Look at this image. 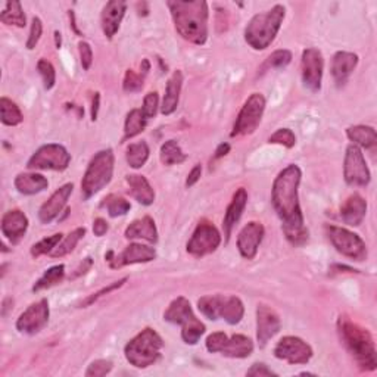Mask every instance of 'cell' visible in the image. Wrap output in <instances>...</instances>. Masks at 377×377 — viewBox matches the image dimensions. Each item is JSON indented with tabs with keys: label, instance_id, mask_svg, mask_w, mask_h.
Returning a JSON list of instances; mask_svg holds the SVG:
<instances>
[{
	"label": "cell",
	"instance_id": "cell-1",
	"mask_svg": "<svg viewBox=\"0 0 377 377\" xmlns=\"http://www.w3.org/2000/svg\"><path fill=\"white\" fill-rule=\"evenodd\" d=\"M302 171L291 164L279 172L272 189V204L282 220V230L286 240L294 247H304L308 242L309 232L305 226L304 214L299 205V185Z\"/></svg>",
	"mask_w": 377,
	"mask_h": 377
},
{
	"label": "cell",
	"instance_id": "cell-2",
	"mask_svg": "<svg viewBox=\"0 0 377 377\" xmlns=\"http://www.w3.org/2000/svg\"><path fill=\"white\" fill-rule=\"evenodd\" d=\"M168 8L174 21L177 33L185 40L202 46L208 38V4L204 0L195 2H183L172 0L168 2Z\"/></svg>",
	"mask_w": 377,
	"mask_h": 377
},
{
	"label": "cell",
	"instance_id": "cell-3",
	"mask_svg": "<svg viewBox=\"0 0 377 377\" xmlns=\"http://www.w3.org/2000/svg\"><path fill=\"white\" fill-rule=\"evenodd\" d=\"M338 331L341 341L351 352L358 367L364 371H373L377 367L376 346L370 331L351 319L342 316L338 320Z\"/></svg>",
	"mask_w": 377,
	"mask_h": 377
},
{
	"label": "cell",
	"instance_id": "cell-4",
	"mask_svg": "<svg viewBox=\"0 0 377 377\" xmlns=\"http://www.w3.org/2000/svg\"><path fill=\"white\" fill-rule=\"evenodd\" d=\"M284 16L286 9L283 5H276L269 11L254 15L245 29V41L255 51H265L280 31Z\"/></svg>",
	"mask_w": 377,
	"mask_h": 377
},
{
	"label": "cell",
	"instance_id": "cell-5",
	"mask_svg": "<svg viewBox=\"0 0 377 377\" xmlns=\"http://www.w3.org/2000/svg\"><path fill=\"white\" fill-rule=\"evenodd\" d=\"M162 348L164 341L158 331L146 327L125 345L124 356L133 367L148 368L155 363H158L162 356Z\"/></svg>",
	"mask_w": 377,
	"mask_h": 377
},
{
	"label": "cell",
	"instance_id": "cell-6",
	"mask_svg": "<svg viewBox=\"0 0 377 377\" xmlns=\"http://www.w3.org/2000/svg\"><path fill=\"white\" fill-rule=\"evenodd\" d=\"M115 157L113 149L99 150L88 164L81 180V193L84 199H91L113 180Z\"/></svg>",
	"mask_w": 377,
	"mask_h": 377
},
{
	"label": "cell",
	"instance_id": "cell-7",
	"mask_svg": "<svg viewBox=\"0 0 377 377\" xmlns=\"http://www.w3.org/2000/svg\"><path fill=\"white\" fill-rule=\"evenodd\" d=\"M164 320L182 326V339L187 345H196L207 330L205 324L195 316L190 302L185 296L175 298L168 305L164 313Z\"/></svg>",
	"mask_w": 377,
	"mask_h": 377
},
{
	"label": "cell",
	"instance_id": "cell-8",
	"mask_svg": "<svg viewBox=\"0 0 377 377\" xmlns=\"http://www.w3.org/2000/svg\"><path fill=\"white\" fill-rule=\"evenodd\" d=\"M197 308L210 320H224L234 326L245 316V305L234 295H207L197 301Z\"/></svg>",
	"mask_w": 377,
	"mask_h": 377
},
{
	"label": "cell",
	"instance_id": "cell-9",
	"mask_svg": "<svg viewBox=\"0 0 377 377\" xmlns=\"http://www.w3.org/2000/svg\"><path fill=\"white\" fill-rule=\"evenodd\" d=\"M326 233L334 248L344 257L358 262L367 259L366 242L357 233L338 226H326Z\"/></svg>",
	"mask_w": 377,
	"mask_h": 377
},
{
	"label": "cell",
	"instance_id": "cell-10",
	"mask_svg": "<svg viewBox=\"0 0 377 377\" xmlns=\"http://www.w3.org/2000/svg\"><path fill=\"white\" fill-rule=\"evenodd\" d=\"M265 109V98L261 93H252L243 103L240 113L234 121L232 138L249 136L258 128Z\"/></svg>",
	"mask_w": 377,
	"mask_h": 377
},
{
	"label": "cell",
	"instance_id": "cell-11",
	"mask_svg": "<svg viewBox=\"0 0 377 377\" xmlns=\"http://www.w3.org/2000/svg\"><path fill=\"white\" fill-rule=\"evenodd\" d=\"M71 162V155L59 143H48L40 146L27 162L30 170L63 171Z\"/></svg>",
	"mask_w": 377,
	"mask_h": 377
},
{
	"label": "cell",
	"instance_id": "cell-12",
	"mask_svg": "<svg viewBox=\"0 0 377 377\" xmlns=\"http://www.w3.org/2000/svg\"><path fill=\"white\" fill-rule=\"evenodd\" d=\"M221 243V234L218 229L207 220L199 223L187 242L186 251L195 258H202L215 252Z\"/></svg>",
	"mask_w": 377,
	"mask_h": 377
},
{
	"label": "cell",
	"instance_id": "cell-13",
	"mask_svg": "<svg viewBox=\"0 0 377 377\" xmlns=\"http://www.w3.org/2000/svg\"><path fill=\"white\" fill-rule=\"evenodd\" d=\"M344 179L346 185L356 187H366L371 180V174L367 167L364 153L361 148L356 145H349L346 148L344 161Z\"/></svg>",
	"mask_w": 377,
	"mask_h": 377
},
{
	"label": "cell",
	"instance_id": "cell-14",
	"mask_svg": "<svg viewBox=\"0 0 377 377\" xmlns=\"http://www.w3.org/2000/svg\"><path fill=\"white\" fill-rule=\"evenodd\" d=\"M274 357L292 366L306 364L313 358V348L298 336H284L274 348Z\"/></svg>",
	"mask_w": 377,
	"mask_h": 377
},
{
	"label": "cell",
	"instance_id": "cell-15",
	"mask_svg": "<svg viewBox=\"0 0 377 377\" xmlns=\"http://www.w3.org/2000/svg\"><path fill=\"white\" fill-rule=\"evenodd\" d=\"M49 302L48 299H40L31 304L16 320L18 331L24 335H36L49 323Z\"/></svg>",
	"mask_w": 377,
	"mask_h": 377
},
{
	"label": "cell",
	"instance_id": "cell-16",
	"mask_svg": "<svg viewBox=\"0 0 377 377\" xmlns=\"http://www.w3.org/2000/svg\"><path fill=\"white\" fill-rule=\"evenodd\" d=\"M302 70V81L306 88L311 92H319L321 88L323 81V70H324V59L319 49L308 48L302 52L301 61Z\"/></svg>",
	"mask_w": 377,
	"mask_h": 377
},
{
	"label": "cell",
	"instance_id": "cell-17",
	"mask_svg": "<svg viewBox=\"0 0 377 377\" xmlns=\"http://www.w3.org/2000/svg\"><path fill=\"white\" fill-rule=\"evenodd\" d=\"M106 261L110 269H123L125 265L133 264H142V262H150L157 258V251L152 247L142 245V243H130V245L120 254L109 252L106 257Z\"/></svg>",
	"mask_w": 377,
	"mask_h": 377
},
{
	"label": "cell",
	"instance_id": "cell-18",
	"mask_svg": "<svg viewBox=\"0 0 377 377\" xmlns=\"http://www.w3.org/2000/svg\"><path fill=\"white\" fill-rule=\"evenodd\" d=\"M282 327L279 314L274 309L265 304H259L257 308V339L261 348L273 339Z\"/></svg>",
	"mask_w": 377,
	"mask_h": 377
},
{
	"label": "cell",
	"instance_id": "cell-19",
	"mask_svg": "<svg viewBox=\"0 0 377 377\" xmlns=\"http://www.w3.org/2000/svg\"><path fill=\"white\" fill-rule=\"evenodd\" d=\"M265 229L258 221H251L239 232L237 249L245 259H254L258 254V248L264 239Z\"/></svg>",
	"mask_w": 377,
	"mask_h": 377
},
{
	"label": "cell",
	"instance_id": "cell-20",
	"mask_svg": "<svg viewBox=\"0 0 377 377\" xmlns=\"http://www.w3.org/2000/svg\"><path fill=\"white\" fill-rule=\"evenodd\" d=\"M73 190H74V185L66 183L62 187H59L56 192H53L48 201L40 207L38 220L43 224H49L55 218L59 217V214L66 207V202H68L70 196L73 195Z\"/></svg>",
	"mask_w": 377,
	"mask_h": 377
},
{
	"label": "cell",
	"instance_id": "cell-21",
	"mask_svg": "<svg viewBox=\"0 0 377 377\" xmlns=\"http://www.w3.org/2000/svg\"><path fill=\"white\" fill-rule=\"evenodd\" d=\"M0 229H2V234L12 243V245H18L27 233L29 218L19 210H11L2 217Z\"/></svg>",
	"mask_w": 377,
	"mask_h": 377
},
{
	"label": "cell",
	"instance_id": "cell-22",
	"mask_svg": "<svg viewBox=\"0 0 377 377\" xmlns=\"http://www.w3.org/2000/svg\"><path fill=\"white\" fill-rule=\"evenodd\" d=\"M127 4L123 0H110L102 11L100 22H102V31L110 40L118 33L121 21L125 15Z\"/></svg>",
	"mask_w": 377,
	"mask_h": 377
},
{
	"label": "cell",
	"instance_id": "cell-23",
	"mask_svg": "<svg viewBox=\"0 0 377 377\" xmlns=\"http://www.w3.org/2000/svg\"><path fill=\"white\" fill-rule=\"evenodd\" d=\"M358 65V55L352 52H338L335 53L334 59H331V76H334L335 83L338 87L344 86L353 70Z\"/></svg>",
	"mask_w": 377,
	"mask_h": 377
},
{
	"label": "cell",
	"instance_id": "cell-24",
	"mask_svg": "<svg viewBox=\"0 0 377 377\" xmlns=\"http://www.w3.org/2000/svg\"><path fill=\"white\" fill-rule=\"evenodd\" d=\"M366 214H367V201L358 193L351 195L341 207V217L344 220V223L352 227L360 226L363 223V220L366 218Z\"/></svg>",
	"mask_w": 377,
	"mask_h": 377
},
{
	"label": "cell",
	"instance_id": "cell-25",
	"mask_svg": "<svg viewBox=\"0 0 377 377\" xmlns=\"http://www.w3.org/2000/svg\"><path fill=\"white\" fill-rule=\"evenodd\" d=\"M218 352L229 358H248L254 352V342L245 335H233L232 338L226 335Z\"/></svg>",
	"mask_w": 377,
	"mask_h": 377
},
{
	"label": "cell",
	"instance_id": "cell-26",
	"mask_svg": "<svg viewBox=\"0 0 377 377\" xmlns=\"http://www.w3.org/2000/svg\"><path fill=\"white\" fill-rule=\"evenodd\" d=\"M247 205H248V192H247V189L240 187L233 195V199H232L230 205L227 207V211H226V215H224V220H223V229H224L226 240L230 239L232 230L236 226L237 221L240 220V217H242L243 211H245Z\"/></svg>",
	"mask_w": 377,
	"mask_h": 377
},
{
	"label": "cell",
	"instance_id": "cell-27",
	"mask_svg": "<svg viewBox=\"0 0 377 377\" xmlns=\"http://www.w3.org/2000/svg\"><path fill=\"white\" fill-rule=\"evenodd\" d=\"M125 237L128 240H145L148 243L158 242V230L155 226L153 218L149 215L133 221V223L125 229Z\"/></svg>",
	"mask_w": 377,
	"mask_h": 377
},
{
	"label": "cell",
	"instance_id": "cell-28",
	"mask_svg": "<svg viewBox=\"0 0 377 377\" xmlns=\"http://www.w3.org/2000/svg\"><path fill=\"white\" fill-rule=\"evenodd\" d=\"M131 196L145 207H149L155 201V190L145 175L130 174L125 177Z\"/></svg>",
	"mask_w": 377,
	"mask_h": 377
},
{
	"label": "cell",
	"instance_id": "cell-29",
	"mask_svg": "<svg viewBox=\"0 0 377 377\" xmlns=\"http://www.w3.org/2000/svg\"><path fill=\"white\" fill-rule=\"evenodd\" d=\"M15 189L21 195H37L49 187V182L44 175L38 172H21L15 177Z\"/></svg>",
	"mask_w": 377,
	"mask_h": 377
},
{
	"label": "cell",
	"instance_id": "cell-30",
	"mask_svg": "<svg viewBox=\"0 0 377 377\" xmlns=\"http://www.w3.org/2000/svg\"><path fill=\"white\" fill-rule=\"evenodd\" d=\"M182 87H183V73L175 71L167 83L165 96H164L162 106H161V113L164 115H171L175 113L177 106H179Z\"/></svg>",
	"mask_w": 377,
	"mask_h": 377
},
{
	"label": "cell",
	"instance_id": "cell-31",
	"mask_svg": "<svg viewBox=\"0 0 377 377\" xmlns=\"http://www.w3.org/2000/svg\"><path fill=\"white\" fill-rule=\"evenodd\" d=\"M346 136L352 142V145H356L358 148H366V149H374L377 145V136L374 127L370 125H352L346 128Z\"/></svg>",
	"mask_w": 377,
	"mask_h": 377
},
{
	"label": "cell",
	"instance_id": "cell-32",
	"mask_svg": "<svg viewBox=\"0 0 377 377\" xmlns=\"http://www.w3.org/2000/svg\"><path fill=\"white\" fill-rule=\"evenodd\" d=\"M146 123H148V118L143 115L142 109H131L127 114V118L124 123V139L123 140H128V139L139 136L142 131H145Z\"/></svg>",
	"mask_w": 377,
	"mask_h": 377
},
{
	"label": "cell",
	"instance_id": "cell-33",
	"mask_svg": "<svg viewBox=\"0 0 377 377\" xmlns=\"http://www.w3.org/2000/svg\"><path fill=\"white\" fill-rule=\"evenodd\" d=\"M0 21L6 26H15L18 29H24L27 26V18L19 2H8L5 9L0 14Z\"/></svg>",
	"mask_w": 377,
	"mask_h": 377
},
{
	"label": "cell",
	"instance_id": "cell-34",
	"mask_svg": "<svg viewBox=\"0 0 377 377\" xmlns=\"http://www.w3.org/2000/svg\"><path fill=\"white\" fill-rule=\"evenodd\" d=\"M160 158H161L164 165L171 167V165H179V164L185 162L187 160V155L182 150L179 142H177V140H167L161 146Z\"/></svg>",
	"mask_w": 377,
	"mask_h": 377
},
{
	"label": "cell",
	"instance_id": "cell-35",
	"mask_svg": "<svg viewBox=\"0 0 377 377\" xmlns=\"http://www.w3.org/2000/svg\"><path fill=\"white\" fill-rule=\"evenodd\" d=\"M149 146L146 142H138V143H131L128 145L127 150H125V160H127V164L131 167V168H142L148 160H149Z\"/></svg>",
	"mask_w": 377,
	"mask_h": 377
},
{
	"label": "cell",
	"instance_id": "cell-36",
	"mask_svg": "<svg viewBox=\"0 0 377 377\" xmlns=\"http://www.w3.org/2000/svg\"><path fill=\"white\" fill-rule=\"evenodd\" d=\"M84 234H86V229L84 227H78V229L73 230L71 233H68V234L65 236V239H62L58 243V247L51 252V257L52 258H62L65 255L71 254L76 249L77 243L84 237Z\"/></svg>",
	"mask_w": 377,
	"mask_h": 377
},
{
	"label": "cell",
	"instance_id": "cell-37",
	"mask_svg": "<svg viewBox=\"0 0 377 377\" xmlns=\"http://www.w3.org/2000/svg\"><path fill=\"white\" fill-rule=\"evenodd\" d=\"M0 120H2V124L5 125L15 127L22 123L24 117H22L21 109L15 102L8 98H2L0 99Z\"/></svg>",
	"mask_w": 377,
	"mask_h": 377
},
{
	"label": "cell",
	"instance_id": "cell-38",
	"mask_svg": "<svg viewBox=\"0 0 377 377\" xmlns=\"http://www.w3.org/2000/svg\"><path fill=\"white\" fill-rule=\"evenodd\" d=\"M65 277V265L59 264V265H53L49 270L44 272V274L36 282V284L33 286V292H40L44 289H49V287L61 283Z\"/></svg>",
	"mask_w": 377,
	"mask_h": 377
},
{
	"label": "cell",
	"instance_id": "cell-39",
	"mask_svg": "<svg viewBox=\"0 0 377 377\" xmlns=\"http://www.w3.org/2000/svg\"><path fill=\"white\" fill-rule=\"evenodd\" d=\"M103 207H106L109 217H113V218L123 217L131 210V204L127 201V199H124L121 196H115V195L108 196L105 199Z\"/></svg>",
	"mask_w": 377,
	"mask_h": 377
},
{
	"label": "cell",
	"instance_id": "cell-40",
	"mask_svg": "<svg viewBox=\"0 0 377 377\" xmlns=\"http://www.w3.org/2000/svg\"><path fill=\"white\" fill-rule=\"evenodd\" d=\"M62 236H63L62 233H55L49 237H44L40 242L34 243V245L31 247V255L34 258H38L41 255L51 254L58 247V243L62 240Z\"/></svg>",
	"mask_w": 377,
	"mask_h": 377
},
{
	"label": "cell",
	"instance_id": "cell-41",
	"mask_svg": "<svg viewBox=\"0 0 377 377\" xmlns=\"http://www.w3.org/2000/svg\"><path fill=\"white\" fill-rule=\"evenodd\" d=\"M292 61V53L291 51H286V49H280V51H276L273 52L267 61L264 62L262 65V71H267V70H272V68H284V66H287L291 63Z\"/></svg>",
	"mask_w": 377,
	"mask_h": 377
},
{
	"label": "cell",
	"instance_id": "cell-42",
	"mask_svg": "<svg viewBox=\"0 0 377 377\" xmlns=\"http://www.w3.org/2000/svg\"><path fill=\"white\" fill-rule=\"evenodd\" d=\"M37 71L43 78L44 88H46V91H51V88H53V86L56 83V71L53 68V65L48 59L41 58L37 62Z\"/></svg>",
	"mask_w": 377,
	"mask_h": 377
},
{
	"label": "cell",
	"instance_id": "cell-43",
	"mask_svg": "<svg viewBox=\"0 0 377 377\" xmlns=\"http://www.w3.org/2000/svg\"><path fill=\"white\" fill-rule=\"evenodd\" d=\"M269 143L283 145L287 149H292L296 145V136L291 128H279L274 135L269 138Z\"/></svg>",
	"mask_w": 377,
	"mask_h": 377
},
{
	"label": "cell",
	"instance_id": "cell-44",
	"mask_svg": "<svg viewBox=\"0 0 377 377\" xmlns=\"http://www.w3.org/2000/svg\"><path fill=\"white\" fill-rule=\"evenodd\" d=\"M145 76L143 73L138 74L136 71L133 70H127L125 76H124V83H123V88L128 93H135L142 91L143 87V81H145Z\"/></svg>",
	"mask_w": 377,
	"mask_h": 377
},
{
	"label": "cell",
	"instance_id": "cell-45",
	"mask_svg": "<svg viewBox=\"0 0 377 377\" xmlns=\"http://www.w3.org/2000/svg\"><path fill=\"white\" fill-rule=\"evenodd\" d=\"M113 367H114L113 361L96 360L91 366H88V368L86 370V376L87 377H103V376L113 371Z\"/></svg>",
	"mask_w": 377,
	"mask_h": 377
},
{
	"label": "cell",
	"instance_id": "cell-46",
	"mask_svg": "<svg viewBox=\"0 0 377 377\" xmlns=\"http://www.w3.org/2000/svg\"><path fill=\"white\" fill-rule=\"evenodd\" d=\"M158 106H160V96L157 92H149L145 99H143V106H142V113L143 115L150 120L158 113Z\"/></svg>",
	"mask_w": 377,
	"mask_h": 377
},
{
	"label": "cell",
	"instance_id": "cell-47",
	"mask_svg": "<svg viewBox=\"0 0 377 377\" xmlns=\"http://www.w3.org/2000/svg\"><path fill=\"white\" fill-rule=\"evenodd\" d=\"M41 34H43V22L40 18L34 16L31 21V29H30V34L27 38V49L29 51H33L37 46V43L41 38Z\"/></svg>",
	"mask_w": 377,
	"mask_h": 377
},
{
	"label": "cell",
	"instance_id": "cell-48",
	"mask_svg": "<svg viewBox=\"0 0 377 377\" xmlns=\"http://www.w3.org/2000/svg\"><path fill=\"white\" fill-rule=\"evenodd\" d=\"M128 279L127 277H124V279H121V280H118V282H114V283H110L109 286H105L103 287V289H100L99 292H96V294H93V295H91V296H88L84 302H81V306H88V305H91V304H93V302H96L99 298H102V296H105V295H108V294H110V292H114V291H117V289H120V287L127 282Z\"/></svg>",
	"mask_w": 377,
	"mask_h": 377
},
{
	"label": "cell",
	"instance_id": "cell-49",
	"mask_svg": "<svg viewBox=\"0 0 377 377\" xmlns=\"http://www.w3.org/2000/svg\"><path fill=\"white\" fill-rule=\"evenodd\" d=\"M78 51H80V59H81V66L84 71L91 70V66L93 63V51L92 46L87 41H80L78 43Z\"/></svg>",
	"mask_w": 377,
	"mask_h": 377
},
{
	"label": "cell",
	"instance_id": "cell-50",
	"mask_svg": "<svg viewBox=\"0 0 377 377\" xmlns=\"http://www.w3.org/2000/svg\"><path fill=\"white\" fill-rule=\"evenodd\" d=\"M248 376H254V377H264V376H277L276 371H273L272 368H269L267 364L264 363H255L252 364V367L247 371Z\"/></svg>",
	"mask_w": 377,
	"mask_h": 377
},
{
	"label": "cell",
	"instance_id": "cell-51",
	"mask_svg": "<svg viewBox=\"0 0 377 377\" xmlns=\"http://www.w3.org/2000/svg\"><path fill=\"white\" fill-rule=\"evenodd\" d=\"M201 175H202V167H201V164H196L192 168V171L189 172V175H187L186 186L187 187H192L193 185H196L199 182V179H201Z\"/></svg>",
	"mask_w": 377,
	"mask_h": 377
},
{
	"label": "cell",
	"instance_id": "cell-52",
	"mask_svg": "<svg viewBox=\"0 0 377 377\" xmlns=\"http://www.w3.org/2000/svg\"><path fill=\"white\" fill-rule=\"evenodd\" d=\"M92 265H93V259H92L91 257L86 258V259H83L81 264H80V267L76 269V272L73 273V276H70V279L73 280V279H77V277L81 276V274H86L88 270L92 269Z\"/></svg>",
	"mask_w": 377,
	"mask_h": 377
},
{
	"label": "cell",
	"instance_id": "cell-53",
	"mask_svg": "<svg viewBox=\"0 0 377 377\" xmlns=\"http://www.w3.org/2000/svg\"><path fill=\"white\" fill-rule=\"evenodd\" d=\"M108 229H109V226H108V223H106V221L103 218H96L95 220V223H93V233H95V236H98V237L105 236L106 232H108Z\"/></svg>",
	"mask_w": 377,
	"mask_h": 377
},
{
	"label": "cell",
	"instance_id": "cell-54",
	"mask_svg": "<svg viewBox=\"0 0 377 377\" xmlns=\"http://www.w3.org/2000/svg\"><path fill=\"white\" fill-rule=\"evenodd\" d=\"M230 152V145L229 143H221L218 145V148L215 149V155H214V160H220L226 157V155Z\"/></svg>",
	"mask_w": 377,
	"mask_h": 377
},
{
	"label": "cell",
	"instance_id": "cell-55",
	"mask_svg": "<svg viewBox=\"0 0 377 377\" xmlns=\"http://www.w3.org/2000/svg\"><path fill=\"white\" fill-rule=\"evenodd\" d=\"M99 105H100V93H95L93 100H92V121H96L98 120Z\"/></svg>",
	"mask_w": 377,
	"mask_h": 377
},
{
	"label": "cell",
	"instance_id": "cell-56",
	"mask_svg": "<svg viewBox=\"0 0 377 377\" xmlns=\"http://www.w3.org/2000/svg\"><path fill=\"white\" fill-rule=\"evenodd\" d=\"M55 41H56V48L59 49L61 48V43H62V38H61V33H55Z\"/></svg>",
	"mask_w": 377,
	"mask_h": 377
}]
</instances>
